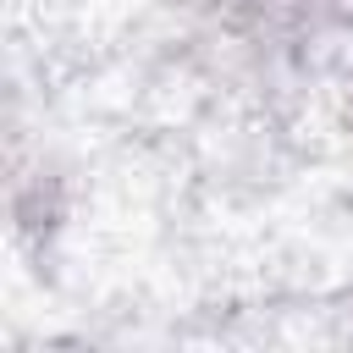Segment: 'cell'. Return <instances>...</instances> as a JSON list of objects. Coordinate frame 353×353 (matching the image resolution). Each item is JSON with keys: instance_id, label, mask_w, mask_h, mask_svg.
Returning a JSON list of instances; mask_svg holds the SVG:
<instances>
[{"instance_id": "2", "label": "cell", "mask_w": 353, "mask_h": 353, "mask_svg": "<svg viewBox=\"0 0 353 353\" xmlns=\"http://www.w3.org/2000/svg\"><path fill=\"white\" fill-rule=\"evenodd\" d=\"M347 127H353V94H347Z\"/></svg>"}, {"instance_id": "1", "label": "cell", "mask_w": 353, "mask_h": 353, "mask_svg": "<svg viewBox=\"0 0 353 353\" xmlns=\"http://www.w3.org/2000/svg\"><path fill=\"white\" fill-rule=\"evenodd\" d=\"M320 6H331V0H237V11L254 28H303V22H314Z\"/></svg>"}]
</instances>
